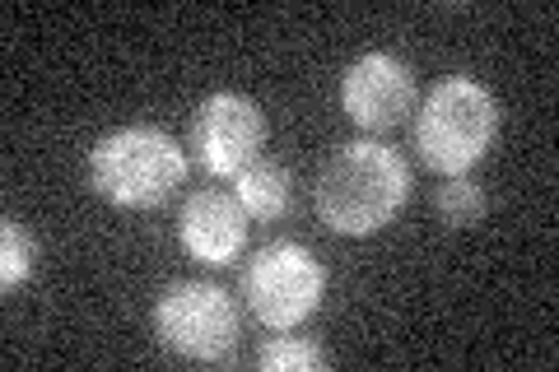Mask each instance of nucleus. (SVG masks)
I'll return each instance as SVG.
<instances>
[{"instance_id": "nucleus-1", "label": "nucleus", "mask_w": 559, "mask_h": 372, "mask_svg": "<svg viewBox=\"0 0 559 372\" xmlns=\"http://www.w3.org/2000/svg\"><path fill=\"white\" fill-rule=\"evenodd\" d=\"M411 201V164L392 145L355 140L341 145L318 172V219L336 238L382 233Z\"/></svg>"}, {"instance_id": "nucleus-2", "label": "nucleus", "mask_w": 559, "mask_h": 372, "mask_svg": "<svg viewBox=\"0 0 559 372\" xmlns=\"http://www.w3.org/2000/svg\"><path fill=\"white\" fill-rule=\"evenodd\" d=\"M191 158L164 127L131 121L94 140L84 158V182L117 209H164L187 182Z\"/></svg>"}, {"instance_id": "nucleus-3", "label": "nucleus", "mask_w": 559, "mask_h": 372, "mask_svg": "<svg viewBox=\"0 0 559 372\" xmlns=\"http://www.w3.org/2000/svg\"><path fill=\"white\" fill-rule=\"evenodd\" d=\"M499 117H503L499 98L480 80H471V75L439 80L425 94V103L415 108L419 164L443 177H466L489 154V145H495Z\"/></svg>"}, {"instance_id": "nucleus-4", "label": "nucleus", "mask_w": 559, "mask_h": 372, "mask_svg": "<svg viewBox=\"0 0 559 372\" xmlns=\"http://www.w3.org/2000/svg\"><path fill=\"white\" fill-rule=\"evenodd\" d=\"M154 335H159L164 353L178 363H224L234 359L242 316L238 303L219 285L205 279H173L164 293L154 298Z\"/></svg>"}, {"instance_id": "nucleus-5", "label": "nucleus", "mask_w": 559, "mask_h": 372, "mask_svg": "<svg viewBox=\"0 0 559 372\" xmlns=\"http://www.w3.org/2000/svg\"><path fill=\"white\" fill-rule=\"evenodd\" d=\"M326 298V265L304 242H266L242 265V303L266 331H299Z\"/></svg>"}, {"instance_id": "nucleus-6", "label": "nucleus", "mask_w": 559, "mask_h": 372, "mask_svg": "<svg viewBox=\"0 0 559 372\" xmlns=\"http://www.w3.org/2000/svg\"><path fill=\"white\" fill-rule=\"evenodd\" d=\"M271 121L261 112V103L238 94V88H215L197 103L187 127V149L191 164L215 182H234L242 168H252L266 154Z\"/></svg>"}, {"instance_id": "nucleus-7", "label": "nucleus", "mask_w": 559, "mask_h": 372, "mask_svg": "<svg viewBox=\"0 0 559 372\" xmlns=\"http://www.w3.org/2000/svg\"><path fill=\"white\" fill-rule=\"evenodd\" d=\"M419 103V88H415V70L392 57V51H364L345 65L341 75V108L345 117L364 131H392L401 127Z\"/></svg>"}, {"instance_id": "nucleus-8", "label": "nucleus", "mask_w": 559, "mask_h": 372, "mask_svg": "<svg viewBox=\"0 0 559 372\" xmlns=\"http://www.w3.org/2000/svg\"><path fill=\"white\" fill-rule=\"evenodd\" d=\"M248 209L238 205L234 191L201 187L191 191L178 209V242L191 261L205 265H234L248 247Z\"/></svg>"}, {"instance_id": "nucleus-9", "label": "nucleus", "mask_w": 559, "mask_h": 372, "mask_svg": "<svg viewBox=\"0 0 559 372\" xmlns=\"http://www.w3.org/2000/svg\"><path fill=\"white\" fill-rule=\"evenodd\" d=\"M234 196L242 209H248V219H257V224L285 219L289 205H294V177L285 164H275V158L261 154L252 168H242L234 177Z\"/></svg>"}, {"instance_id": "nucleus-10", "label": "nucleus", "mask_w": 559, "mask_h": 372, "mask_svg": "<svg viewBox=\"0 0 559 372\" xmlns=\"http://www.w3.org/2000/svg\"><path fill=\"white\" fill-rule=\"evenodd\" d=\"M331 359L318 340H308V335H289V331H275L261 340L257 349V368L261 372H322Z\"/></svg>"}, {"instance_id": "nucleus-11", "label": "nucleus", "mask_w": 559, "mask_h": 372, "mask_svg": "<svg viewBox=\"0 0 559 372\" xmlns=\"http://www.w3.org/2000/svg\"><path fill=\"white\" fill-rule=\"evenodd\" d=\"M433 215L443 228L462 233V228H476L485 219V187L471 182V177H448V182L433 191Z\"/></svg>"}, {"instance_id": "nucleus-12", "label": "nucleus", "mask_w": 559, "mask_h": 372, "mask_svg": "<svg viewBox=\"0 0 559 372\" xmlns=\"http://www.w3.org/2000/svg\"><path fill=\"white\" fill-rule=\"evenodd\" d=\"M33 261H38V242L20 219L5 215L0 219V289L14 293L20 285H28Z\"/></svg>"}]
</instances>
